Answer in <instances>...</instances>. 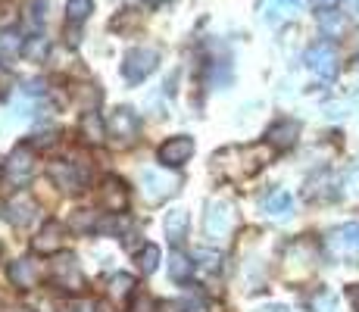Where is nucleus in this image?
I'll return each mask as SVG.
<instances>
[{
	"mask_svg": "<svg viewBox=\"0 0 359 312\" xmlns=\"http://www.w3.org/2000/svg\"><path fill=\"white\" fill-rule=\"evenodd\" d=\"M234 228V212L225 200H210L203 216V231L210 240H225Z\"/></svg>",
	"mask_w": 359,
	"mask_h": 312,
	"instance_id": "obj_1",
	"label": "nucleus"
},
{
	"mask_svg": "<svg viewBox=\"0 0 359 312\" xmlns=\"http://www.w3.org/2000/svg\"><path fill=\"white\" fill-rule=\"evenodd\" d=\"M156 62H160V53H156L154 47H135V50H128L126 60H122V75H126V81L137 85V81H144L154 72Z\"/></svg>",
	"mask_w": 359,
	"mask_h": 312,
	"instance_id": "obj_2",
	"label": "nucleus"
},
{
	"mask_svg": "<svg viewBox=\"0 0 359 312\" xmlns=\"http://www.w3.org/2000/svg\"><path fill=\"white\" fill-rule=\"evenodd\" d=\"M306 66L319 81H331L337 75V50L328 41H319L306 50Z\"/></svg>",
	"mask_w": 359,
	"mask_h": 312,
	"instance_id": "obj_3",
	"label": "nucleus"
},
{
	"mask_svg": "<svg viewBox=\"0 0 359 312\" xmlns=\"http://www.w3.org/2000/svg\"><path fill=\"white\" fill-rule=\"evenodd\" d=\"M137 131H141V122H137V116L131 113L128 107H119L113 116H109V122H107V135L113 137L119 147L135 144L137 141Z\"/></svg>",
	"mask_w": 359,
	"mask_h": 312,
	"instance_id": "obj_4",
	"label": "nucleus"
},
{
	"mask_svg": "<svg viewBox=\"0 0 359 312\" xmlns=\"http://www.w3.org/2000/svg\"><path fill=\"white\" fill-rule=\"evenodd\" d=\"M194 156V137L188 135H175L156 150V159L165 165V169H182L188 159Z\"/></svg>",
	"mask_w": 359,
	"mask_h": 312,
	"instance_id": "obj_5",
	"label": "nucleus"
},
{
	"mask_svg": "<svg viewBox=\"0 0 359 312\" xmlns=\"http://www.w3.org/2000/svg\"><path fill=\"white\" fill-rule=\"evenodd\" d=\"M178 184H182L178 178L165 175V172H156V169H147V172L141 175V191H144V197H147L150 203H160L163 197L175 194Z\"/></svg>",
	"mask_w": 359,
	"mask_h": 312,
	"instance_id": "obj_6",
	"label": "nucleus"
},
{
	"mask_svg": "<svg viewBox=\"0 0 359 312\" xmlns=\"http://www.w3.org/2000/svg\"><path fill=\"white\" fill-rule=\"evenodd\" d=\"M66 244V225L63 222H44V228L38 231V238H32V250L41 256L60 253Z\"/></svg>",
	"mask_w": 359,
	"mask_h": 312,
	"instance_id": "obj_7",
	"label": "nucleus"
},
{
	"mask_svg": "<svg viewBox=\"0 0 359 312\" xmlns=\"http://www.w3.org/2000/svg\"><path fill=\"white\" fill-rule=\"evenodd\" d=\"M328 250L334 256H356L359 253V222H347V225L334 228L328 234Z\"/></svg>",
	"mask_w": 359,
	"mask_h": 312,
	"instance_id": "obj_8",
	"label": "nucleus"
},
{
	"mask_svg": "<svg viewBox=\"0 0 359 312\" xmlns=\"http://www.w3.org/2000/svg\"><path fill=\"white\" fill-rule=\"evenodd\" d=\"M97 203L103 206L107 212H122L128 206V191H126V184L119 182V178H103V187H100V194H97Z\"/></svg>",
	"mask_w": 359,
	"mask_h": 312,
	"instance_id": "obj_9",
	"label": "nucleus"
},
{
	"mask_svg": "<svg viewBox=\"0 0 359 312\" xmlns=\"http://www.w3.org/2000/svg\"><path fill=\"white\" fill-rule=\"evenodd\" d=\"M53 281L63 290H81L85 287V275H81L75 256H63L60 262H53Z\"/></svg>",
	"mask_w": 359,
	"mask_h": 312,
	"instance_id": "obj_10",
	"label": "nucleus"
},
{
	"mask_svg": "<svg viewBox=\"0 0 359 312\" xmlns=\"http://www.w3.org/2000/svg\"><path fill=\"white\" fill-rule=\"evenodd\" d=\"M4 169H6V175H10L13 182H29L32 172H34V154H32L29 144H22V147L13 150L10 159L4 163Z\"/></svg>",
	"mask_w": 359,
	"mask_h": 312,
	"instance_id": "obj_11",
	"label": "nucleus"
},
{
	"mask_svg": "<svg viewBox=\"0 0 359 312\" xmlns=\"http://www.w3.org/2000/svg\"><path fill=\"white\" fill-rule=\"evenodd\" d=\"M297 137H300V122H294V119H281L266 131L269 147H275V150H291L297 144Z\"/></svg>",
	"mask_w": 359,
	"mask_h": 312,
	"instance_id": "obj_12",
	"label": "nucleus"
},
{
	"mask_svg": "<svg viewBox=\"0 0 359 312\" xmlns=\"http://www.w3.org/2000/svg\"><path fill=\"white\" fill-rule=\"evenodd\" d=\"M34 212H38V203H34V197L29 191H22V194H16V197L6 203V219L13 222V225H29V222L34 219Z\"/></svg>",
	"mask_w": 359,
	"mask_h": 312,
	"instance_id": "obj_13",
	"label": "nucleus"
},
{
	"mask_svg": "<svg viewBox=\"0 0 359 312\" xmlns=\"http://www.w3.org/2000/svg\"><path fill=\"white\" fill-rule=\"evenodd\" d=\"M303 0H262V19L272 25H281L300 13Z\"/></svg>",
	"mask_w": 359,
	"mask_h": 312,
	"instance_id": "obj_14",
	"label": "nucleus"
},
{
	"mask_svg": "<svg viewBox=\"0 0 359 312\" xmlns=\"http://www.w3.org/2000/svg\"><path fill=\"white\" fill-rule=\"evenodd\" d=\"M79 135H81V141H85V144H94V147H100V144L109 137V135H107V125H103L97 109H88V113L81 116Z\"/></svg>",
	"mask_w": 359,
	"mask_h": 312,
	"instance_id": "obj_15",
	"label": "nucleus"
},
{
	"mask_svg": "<svg viewBox=\"0 0 359 312\" xmlns=\"http://www.w3.org/2000/svg\"><path fill=\"white\" fill-rule=\"evenodd\" d=\"M38 278H41V272H38V266H34L32 259H16V262L10 266V281L16 284V287L29 290V287H34V284H38Z\"/></svg>",
	"mask_w": 359,
	"mask_h": 312,
	"instance_id": "obj_16",
	"label": "nucleus"
},
{
	"mask_svg": "<svg viewBox=\"0 0 359 312\" xmlns=\"http://www.w3.org/2000/svg\"><path fill=\"white\" fill-rule=\"evenodd\" d=\"M262 212H266V216H278V219L291 216L294 212V197L287 191H272L266 200H262Z\"/></svg>",
	"mask_w": 359,
	"mask_h": 312,
	"instance_id": "obj_17",
	"label": "nucleus"
},
{
	"mask_svg": "<svg viewBox=\"0 0 359 312\" xmlns=\"http://www.w3.org/2000/svg\"><path fill=\"white\" fill-rule=\"evenodd\" d=\"M50 175H53V182H57L63 191H81V175H79V169H75L72 163H53L50 165Z\"/></svg>",
	"mask_w": 359,
	"mask_h": 312,
	"instance_id": "obj_18",
	"label": "nucleus"
},
{
	"mask_svg": "<svg viewBox=\"0 0 359 312\" xmlns=\"http://www.w3.org/2000/svg\"><path fill=\"white\" fill-rule=\"evenodd\" d=\"M169 275H172V281H178V284L191 281L194 278V262L175 250V253H169Z\"/></svg>",
	"mask_w": 359,
	"mask_h": 312,
	"instance_id": "obj_19",
	"label": "nucleus"
},
{
	"mask_svg": "<svg viewBox=\"0 0 359 312\" xmlns=\"http://www.w3.org/2000/svg\"><path fill=\"white\" fill-rule=\"evenodd\" d=\"M160 247L156 244H144L141 250H137V269H141L144 275H154L156 269H160Z\"/></svg>",
	"mask_w": 359,
	"mask_h": 312,
	"instance_id": "obj_20",
	"label": "nucleus"
},
{
	"mask_svg": "<svg viewBox=\"0 0 359 312\" xmlns=\"http://www.w3.org/2000/svg\"><path fill=\"white\" fill-rule=\"evenodd\" d=\"M184 228H188V212L184 210H172L169 216H165V234H169V240H182L184 238Z\"/></svg>",
	"mask_w": 359,
	"mask_h": 312,
	"instance_id": "obj_21",
	"label": "nucleus"
},
{
	"mask_svg": "<svg viewBox=\"0 0 359 312\" xmlns=\"http://www.w3.org/2000/svg\"><path fill=\"white\" fill-rule=\"evenodd\" d=\"M131 290H135V278L131 275H113L109 278V297L113 300H128Z\"/></svg>",
	"mask_w": 359,
	"mask_h": 312,
	"instance_id": "obj_22",
	"label": "nucleus"
},
{
	"mask_svg": "<svg viewBox=\"0 0 359 312\" xmlns=\"http://www.w3.org/2000/svg\"><path fill=\"white\" fill-rule=\"evenodd\" d=\"M91 10H94V0H66V19L75 25L85 22Z\"/></svg>",
	"mask_w": 359,
	"mask_h": 312,
	"instance_id": "obj_23",
	"label": "nucleus"
},
{
	"mask_svg": "<svg viewBox=\"0 0 359 312\" xmlns=\"http://www.w3.org/2000/svg\"><path fill=\"white\" fill-rule=\"evenodd\" d=\"M194 259H197V266L203 269V272H210V275L222 272V256H219V253H212V250H197V253H194Z\"/></svg>",
	"mask_w": 359,
	"mask_h": 312,
	"instance_id": "obj_24",
	"label": "nucleus"
},
{
	"mask_svg": "<svg viewBox=\"0 0 359 312\" xmlns=\"http://www.w3.org/2000/svg\"><path fill=\"white\" fill-rule=\"evenodd\" d=\"M334 306H337V300L331 290H319V294L309 300V309L313 312H334Z\"/></svg>",
	"mask_w": 359,
	"mask_h": 312,
	"instance_id": "obj_25",
	"label": "nucleus"
},
{
	"mask_svg": "<svg viewBox=\"0 0 359 312\" xmlns=\"http://www.w3.org/2000/svg\"><path fill=\"white\" fill-rule=\"evenodd\" d=\"M22 50V41H19L16 32H6L0 34V57H13V53Z\"/></svg>",
	"mask_w": 359,
	"mask_h": 312,
	"instance_id": "obj_26",
	"label": "nucleus"
},
{
	"mask_svg": "<svg viewBox=\"0 0 359 312\" xmlns=\"http://www.w3.org/2000/svg\"><path fill=\"white\" fill-rule=\"evenodd\" d=\"M344 194L359 197V163H353L347 172H344Z\"/></svg>",
	"mask_w": 359,
	"mask_h": 312,
	"instance_id": "obj_27",
	"label": "nucleus"
},
{
	"mask_svg": "<svg viewBox=\"0 0 359 312\" xmlns=\"http://www.w3.org/2000/svg\"><path fill=\"white\" fill-rule=\"evenodd\" d=\"M22 53L25 57H32V60H38L41 53H47V41L44 38H32L29 44H22Z\"/></svg>",
	"mask_w": 359,
	"mask_h": 312,
	"instance_id": "obj_28",
	"label": "nucleus"
},
{
	"mask_svg": "<svg viewBox=\"0 0 359 312\" xmlns=\"http://www.w3.org/2000/svg\"><path fill=\"white\" fill-rule=\"evenodd\" d=\"M57 137H60V131L50 128L47 135H38V137H34V147H53V144H57Z\"/></svg>",
	"mask_w": 359,
	"mask_h": 312,
	"instance_id": "obj_29",
	"label": "nucleus"
},
{
	"mask_svg": "<svg viewBox=\"0 0 359 312\" xmlns=\"http://www.w3.org/2000/svg\"><path fill=\"white\" fill-rule=\"evenodd\" d=\"M182 309L184 312H206V303H203V297H188V300L182 303Z\"/></svg>",
	"mask_w": 359,
	"mask_h": 312,
	"instance_id": "obj_30",
	"label": "nucleus"
},
{
	"mask_svg": "<svg viewBox=\"0 0 359 312\" xmlns=\"http://www.w3.org/2000/svg\"><path fill=\"white\" fill-rule=\"evenodd\" d=\"M347 297H350V306H353L359 312V284H353V287L347 290Z\"/></svg>",
	"mask_w": 359,
	"mask_h": 312,
	"instance_id": "obj_31",
	"label": "nucleus"
},
{
	"mask_svg": "<svg viewBox=\"0 0 359 312\" xmlns=\"http://www.w3.org/2000/svg\"><path fill=\"white\" fill-rule=\"evenodd\" d=\"M337 4H341V0H316V6H319L322 13H331V10H334V6H337Z\"/></svg>",
	"mask_w": 359,
	"mask_h": 312,
	"instance_id": "obj_32",
	"label": "nucleus"
},
{
	"mask_svg": "<svg viewBox=\"0 0 359 312\" xmlns=\"http://www.w3.org/2000/svg\"><path fill=\"white\" fill-rule=\"evenodd\" d=\"M131 312H154V303H150V300H137L135 306H131Z\"/></svg>",
	"mask_w": 359,
	"mask_h": 312,
	"instance_id": "obj_33",
	"label": "nucleus"
},
{
	"mask_svg": "<svg viewBox=\"0 0 359 312\" xmlns=\"http://www.w3.org/2000/svg\"><path fill=\"white\" fill-rule=\"evenodd\" d=\"M69 312H94V303H72Z\"/></svg>",
	"mask_w": 359,
	"mask_h": 312,
	"instance_id": "obj_34",
	"label": "nucleus"
},
{
	"mask_svg": "<svg viewBox=\"0 0 359 312\" xmlns=\"http://www.w3.org/2000/svg\"><path fill=\"white\" fill-rule=\"evenodd\" d=\"M259 312H291V309H287V306H262Z\"/></svg>",
	"mask_w": 359,
	"mask_h": 312,
	"instance_id": "obj_35",
	"label": "nucleus"
},
{
	"mask_svg": "<svg viewBox=\"0 0 359 312\" xmlns=\"http://www.w3.org/2000/svg\"><path fill=\"white\" fill-rule=\"evenodd\" d=\"M4 312H29V309H4Z\"/></svg>",
	"mask_w": 359,
	"mask_h": 312,
	"instance_id": "obj_36",
	"label": "nucleus"
},
{
	"mask_svg": "<svg viewBox=\"0 0 359 312\" xmlns=\"http://www.w3.org/2000/svg\"><path fill=\"white\" fill-rule=\"evenodd\" d=\"M356 4H359V0H356Z\"/></svg>",
	"mask_w": 359,
	"mask_h": 312,
	"instance_id": "obj_37",
	"label": "nucleus"
}]
</instances>
